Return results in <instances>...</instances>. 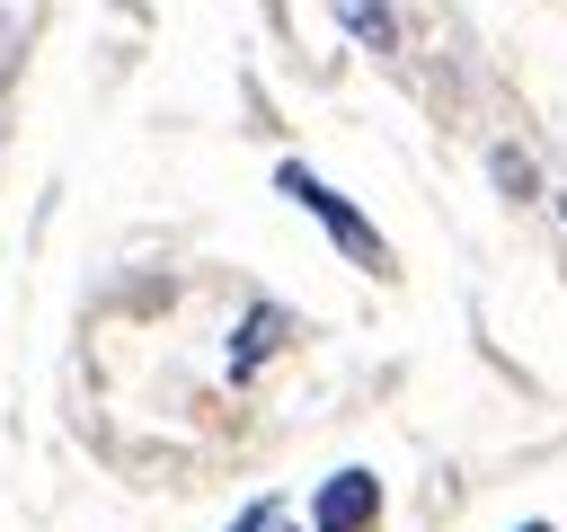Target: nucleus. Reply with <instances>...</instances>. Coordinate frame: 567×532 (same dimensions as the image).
<instances>
[{"label":"nucleus","mask_w":567,"mask_h":532,"mask_svg":"<svg viewBox=\"0 0 567 532\" xmlns=\"http://www.w3.org/2000/svg\"><path fill=\"white\" fill-rule=\"evenodd\" d=\"M496 186H514V195H532V160H523V151H496Z\"/></svg>","instance_id":"423d86ee"},{"label":"nucleus","mask_w":567,"mask_h":532,"mask_svg":"<svg viewBox=\"0 0 567 532\" xmlns=\"http://www.w3.org/2000/svg\"><path fill=\"white\" fill-rule=\"evenodd\" d=\"M230 532H284V505H275V497H257V505H239V514H230Z\"/></svg>","instance_id":"39448f33"},{"label":"nucleus","mask_w":567,"mask_h":532,"mask_svg":"<svg viewBox=\"0 0 567 532\" xmlns=\"http://www.w3.org/2000/svg\"><path fill=\"white\" fill-rule=\"evenodd\" d=\"M337 9V27L363 44V53H399V18H390V0H328Z\"/></svg>","instance_id":"20e7f679"},{"label":"nucleus","mask_w":567,"mask_h":532,"mask_svg":"<svg viewBox=\"0 0 567 532\" xmlns=\"http://www.w3.org/2000/svg\"><path fill=\"white\" fill-rule=\"evenodd\" d=\"M284 328H292V310H284V301H248V310H239V328H230V381H248V372L284 346Z\"/></svg>","instance_id":"7ed1b4c3"},{"label":"nucleus","mask_w":567,"mask_h":532,"mask_svg":"<svg viewBox=\"0 0 567 532\" xmlns=\"http://www.w3.org/2000/svg\"><path fill=\"white\" fill-rule=\"evenodd\" d=\"M275 195H292V204H301V213H310V222H319V231H328L363 275H390V239H381V231H372V222H363V213H354V204H346L310 160H275Z\"/></svg>","instance_id":"f257e3e1"},{"label":"nucleus","mask_w":567,"mask_h":532,"mask_svg":"<svg viewBox=\"0 0 567 532\" xmlns=\"http://www.w3.org/2000/svg\"><path fill=\"white\" fill-rule=\"evenodd\" d=\"M558 222H567V186H558Z\"/></svg>","instance_id":"0eeeda50"},{"label":"nucleus","mask_w":567,"mask_h":532,"mask_svg":"<svg viewBox=\"0 0 567 532\" xmlns=\"http://www.w3.org/2000/svg\"><path fill=\"white\" fill-rule=\"evenodd\" d=\"M372 523H381V479H372L363 461L328 470L319 497H310V532H372Z\"/></svg>","instance_id":"f03ea898"},{"label":"nucleus","mask_w":567,"mask_h":532,"mask_svg":"<svg viewBox=\"0 0 567 532\" xmlns=\"http://www.w3.org/2000/svg\"><path fill=\"white\" fill-rule=\"evenodd\" d=\"M523 532H549V523H523Z\"/></svg>","instance_id":"6e6552de"}]
</instances>
